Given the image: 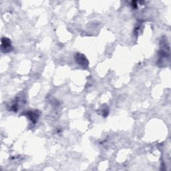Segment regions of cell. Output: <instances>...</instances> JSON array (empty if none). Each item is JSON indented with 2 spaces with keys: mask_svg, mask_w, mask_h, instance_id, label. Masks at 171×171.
<instances>
[{
  "mask_svg": "<svg viewBox=\"0 0 171 171\" xmlns=\"http://www.w3.org/2000/svg\"><path fill=\"white\" fill-rule=\"evenodd\" d=\"M82 55H81V54H78V57H77V61L79 60V62H78V64H79L80 65H84L85 66H86V65H88V62H87L86 61V59L84 57V58H82Z\"/></svg>",
  "mask_w": 171,
  "mask_h": 171,
  "instance_id": "7a4b0ae2",
  "label": "cell"
},
{
  "mask_svg": "<svg viewBox=\"0 0 171 171\" xmlns=\"http://www.w3.org/2000/svg\"><path fill=\"white\" fill-rule=\"evenodd\" d=\"M2 49H4L5 48L6 50L7 49H9L10 48V46H11V44H10V42L8 39L4 38L2 39Z\"/></svg>",
  "mask_w": 171,
  "mask_h": 171,
  "instance_id": "6da1fadb",
  "label": "cell"
}]
</instances>
